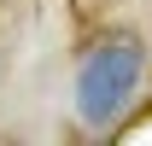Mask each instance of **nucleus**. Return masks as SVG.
<instances>
[{"label":"nucleus","instance_id":"1","mask_svg":"<svg viewBox=\"0 0 152 146\" xmlns=\"http://www.w3.org/2000/svg\"><path fill=\"white\" fill-rule=\"evenodd\" d=\"M134 82H140V47H134V41L99 47V53L82 64V76H76V111H82V123L105 128L117 111L129 105Z\"/></svg>","mask_w":152,"mask_h":146}]
</instances>
